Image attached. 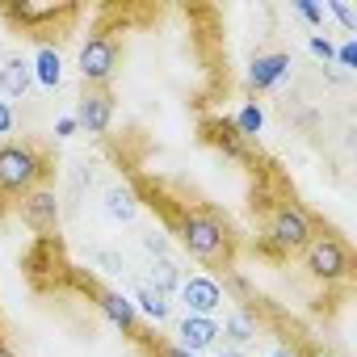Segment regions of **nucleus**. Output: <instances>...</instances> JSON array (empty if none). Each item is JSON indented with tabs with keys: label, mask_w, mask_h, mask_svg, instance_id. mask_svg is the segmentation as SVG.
Masks as SVG:
<instances>
[{
	"label": "nucleus",
	"mask_w": 357,
	"mask_h": 357,
	"mask_svg": "<svg viewBox=\"0 0 357 357\" xmlns=\"http://www.w3.org/2000/svg\"><path fill=\"white\" fill-rule=\"evenodd\" d=\"M176 231H181V244L194 261H202L206 269H231L236 265V236H231V223L215 211V206H190L172 215Z\"/></svg>",
	"instance_id": "nucleus-1"
},
{
	"label": "nucleus",
	"mask_w": 357,
	"mask_h": 357,
	"mask_svg": "<svg viewBox=\"0 0 357 357\" xmlns=\"http://www.w3.org/2000/svg\"><path fill=\"white\" fill-rule=\"evenodd\" d=\"M0 17H5L17 34L34 38L38 47H59L76 22H80V5H34V0H22V5H13V0H5L0 5Z\"/></svg>",
	"instance_id": "nucleus-2"
},
{
	"label": "nucleus",
	"mask_w": 357,
	"mask_h": 357,
	"mask_svg": "<svg viewBox=\"0 0 357 357\" xmlns=\"http://www.w3.org/2000/svg\"><path fill=\"white\" fill-rule=\"evenodd\" d=\"M51 172V160L38 143H0V194L26 198L30 190H43V176Z\"/></svg>",
	"instance_id": "nucleus-3"
},
{
	"label": "nucleus",
	"mask_w": 357,
	"mask_h": 357,
	"mask_svg": "<svg viewBox=\"0 0 357 357\" xmlns=\"http://www.w3.org/2000/svg\"><path fill=\"white\" fill-rule=\"evenodd\" d=\"M311 240H315V223H311V215H307L303 206L282 202V206L269 211V223H265V236H261L265 252H273V257H294V252H303Z\"/></svg>",
	"instance_id": "nucleus-4"
},
{
	"label": "nucleus",
	"mask_w": 357,
	"mask_h": 357,
	"mask_svg": "<svg viewBox=\"0 0 357 357\" xmlns=\"http://www.w3.org/2000/svg\"><path fill=\"white\" fill-rule=\"evenodd\" d=\"M118 63H122V30H114V26L101 22L89 34V43L80 47V76H84V84L105 89L114 80Z\"/></svg>",
	"instance_id": "nucleus-5"
},
{
	"label": "nucleus",
	"mask_w": 357,
	"mask_h": 357,
	"mask_svg": "<svg viewBox=\"0 0 357 357\" xmlns=\"http://www.w3.org/2000/svg\"><path fill=\"white\" fill-rule=\"evenodd\" d=\"M307 269L319 282H349L353 278V252L340 236H315L307 248Z\"/></svg>",
	"instance_id": "nucleus-6"
},
{
	"label": "nucleus",
	"mask_w": 357,
	"mask_h": 357,
	"mask_svg": "<svg viewBox=\"0 0 357 357\" xmlns=\"http://www.w3.org/2000/svg\"><path fill=\"white\" fill-rule=\"evenodd\" d=\"M68 282H72L76 290H84L89 298H97V307L109 315V324H114V328H122L130 340H143V332H139V315H135V303H130V298H122L118 290L97 286V282H93V278H84L80 269H72V273H68Z\"/></svg>",
	"instance_id": "nucleus-7"
},
{
	"label": "nucleus",
	"mask_w": 357,
	"mask_h": 357,
	"mask_svg": "<svg viewBox=\"0 0 357 357\" xmlns=\"http://www.w3.org/2000/svg\"><path fill=\"white\" fill-rule=\"evenodd\" d=\"M17 215H22V223H26L38 240H51V236L59 231V202H55L51 190H30V194L17 202Z\"/></svg>",
	"instance_id": "nucleus-8"
},
{
	"label": "nucleus",
	"mask_w": 357,
	"mask_h": 357,
	"mask_svg": "<svg viewBox=\"0 0 357 357\" xmlns=\"http://www.w3.org/2000/svg\"><path fill=\"white\" fill-rule=\"evenodd\" d=\"M109 118H114V93L84 84V93L76 101V126H84L89 135H105L109 130Z\"/></svg>",
	"instance_id": "nucleus-9"
},
{
	"label": "nucleus",
	"mask_w": 357,
	"mask_h": 357,
	"mask_svg": "<svg viewBox=\"0 0 357 357\" xmlns=\"http://www.w3.org/2000/svg\"><path fill=\"white\" fill-rule=\"evenodd\" d=\"M181 298H185L190 315H211V311L223 307V290H219L211 278H190V282H181Z\"/></svg>",
	"instance_id": "nucleus-10"
},
{
	"label": "nucleus",
	"mask_w": 357,
	"mask_h": 357,
	"mask_svg": "<svg viewBox=\"0 0 357 357\" xmlns=\"http://www.w3.org/2000/svg\"><path fill=\"white\" fill-rule=\"evenodd\" d=\"M176 336H181V340H176L181 349L198 353V349H211L223 332H219V324H215L211 315H185V319H181V328H176Z\"/></svg>",
	"instance_id": "nucleus-11"
},
{
	"label": "nucleus",
	"mask_w": 357,
	"mask_h": 357,
	"mask_svg": "<svg viewBox=\"0 0 357 357\" xmlns=\"http://www.w3.org/2000/svg\"><path fill=\"white\" fill-rule=\"evenodd\" d=\"M286 72H290V55H286V51L257 55V59H252V68H248V84H252L257 93H265V89H273Z\"/></svg>",
	"instance_id": "nucleus-12"
},
{
	"label": "nucleus",
	"mask_w": 357,
	"mask_h": 357,
	"mask_svg": "<svg viewBox=\"0 0 357 357\" xmlns=\"http://www.w3.org/2000/svg\"><path fill=\"white\" fill-rule=\"evenodd\" d=\"M30 84H34V72H30V63L26 59H5V68H0V93L5 97H26L30 93Z\"/></svg>",
	"instance_id": "nucleus-13"
},
{
	"label": "nucleus",
	"mask_w": 357,
	"mask_h": 357,
	"mask_svg": "<svg viewBox=\"0 0 357 357\" xmlns=\"http://www.w3.org/2000/svg\"><path fill=\"white\" fill-rule=\"evenodd\" d=\"M206 139L219 143L231 160H244V155H248V139H244V135L236 130V122H227V118H223V122H206Z\"/></svg>",
	"instance_id": "nucleus-14"
},
{
	"label": "nucleus",
	"mask_w": 357,
	"mask_h": 357,
	"mask_svg": "<svg viewBox=\"0 0 357 357\" xmlns=\"http://www.w3.org/2000/svg\"><path fill=\"white\" fill-rule=\"evenodd\" d=\"M135 303H139V307H143V311H147V315H151L155 324H160V319H168V311H172L168 294H164V290H155L151 282H143V286L135 290Z\"/></svg>",
	"instance_id": "nucleus-15"
},
{
	"label": "nucleus",
	"mask_w": 357,
	"mask_h": 357,
	"mask_svg": "<svg viewBox=\"0 0 357 357\" xmlns=\"http://www.w3.org/2000/svg\"><path fill=\"white\" fill-rule=\"evenodd\" d=\"M135 211H139V202H135V194H130V190L114 185V190L105 194V215H109V219H118V223H130V219H135Z\"/></svg>",
	"instance_id": "nucleus-16"
},
{
	"label": "nucleus",
	"mask_w": 357,
	"mask_h": 357,
	"mask_svg": "<svg viewBox=\"0 0 357 357\" xmlns=\"http://www.w3.org/2000/svg\"><path fill=\"white\" fill-rule=\"evenodd\" d=\"M151 286L164 290V294L181 290V273H176V265H172L168 257H155V261H151Z\"/></svg>",
	"instance_id": "nucleus-17"
},
{
	"label": "nucleus",
	"mask_w": 357,
	"mask_h": 357,
	"mask_svg": "<svg viewBox=\"0 0 357 357\" xmlns=\"http://www.w3.org/2000/svg\"><path fill=\"white\" fill-rule=\"evenodd\" d=\"M219 332H223L227 340H236V344H244V340H252V336H257V324L248 319V311H231V315H227V324H223Z\"/></svg>",
	"instance_id": "nucleus-18"
},
{
	"label": "nucleus",
	"mask_w": 357,
	"mask_h": 357,
	"mask_svg": "<svg viewBox=\"0 0 357 357\" xmlns=\"http://www.w3.org/2000/svg\"><path fill=\"white\" fill-rule=\"evenodd\" d=\"M59 51L55 47H38V80L47 84V89H55L59 84Z\"/></svg>",
	"instance_id": "nucleus-19"
},
{
	"label": "nucleus",
	"mask_w": 357,
	"mask_h": 357,
	"mask_svg": "<svg viewBox=\"0 0 357 357\" xmlns=\"http://www.w3.org/2000/svg\"><path fill=\"white\" fill-rule=\"evenodd\" d=\"M261 126H265V114H261L257 105H244V109H240V118H236V130H240L244 139H257V135H261Z\"/></svg>",
	"instance_id": "nucleus-20"
},
{
	"label": "nucleus",
	"mask_w": 357,
	"mask_h": 357,
	"mask_svg": "<svg viewBox=\"0 0 357 357\" xmlns=\"http://www.w3.org/2000/svg\"><path fill=\"white\" fill-rule=\"evenodd\" d=\"M328 13H332V17H336L349 34H357V13H353L349 5H340V0H328Z\"/></svg>",
	"instance_id": "nucleus-21"
},
{
	"label": "nucleus",
	"mask_w": 357,
	"mask_h": 357,
	"mask_svg": "<svg viewBox=\"0 0 357 357\" xmlns=\"http://www.w3.org/2000/svg\"><path fill=\"white\" fill-rule=\"evenodd\" d=\"M147 349H151V357H198V353H190V349H181V344H168V340H147Z\"/></svg>",
	"instance_id": "nucleus-22"
},
{
	"label": "nucleus",
	"mask_w": 357,
	"mask_h": 357,
	"mask_svg": "<svg viewBox=\"0 0 357 357\" xmlns=\"http://www.w3.org/2000/svg\"><path fill=\"white\" fill-rule=\"evenodd\" d=\"M93 261H97V265H101L105 273H122V269H126V265H122V257H118V252H109V248L93 252Z\"/></svg>",
	"instance_id": "nucleus-23"
},
{
	"label": "nucleus",
	"mask_w": 357,
	"mask_h": 357,
	"mask_svg": "<svg viewBox=\"0 0 357 357\" xmlns=\"http://www.w3.org/2000/svg\"><path fill=\"white\" fill-rule=\"evenodd\" d=\"M143 248H147L151 257H164V252H168V240H164L160 231H147V236H143Z\"/></svg>",
	"instance_id": "nucleus-24"
},
{
	"label": "nucleus",
	"mask_w": 357,
	"mask_h": 357,
	"mask_svg": "<svg viewBox=\"0 0 357 357\" xmlns=\"http://www.w3.org/2000/svg\"><path fill=\"white\" fill-rule=\"evenodd\" d=\"M336 59H340L336 68H353V63H357V43H344V47L336 51Z\"/></svg>",
	"instance_id": "nucleus-25"
},
{
	"label": "nucleus",
	"mask_w": 357,
	"mask_h": 357,
	"mask_svg": "<svg viewBox=\"0 0 357 357\" xmlns=\"http://www.w3.org/2000/svg\"><path fill=\"white\" fill-rule=\"evenodd\" d=\"M298 13H303V17H307V22H315V26H319V22H324V13H319V9H315V5H311V0H298Z\"/></svg>",
	"instance_id": "nucleus-26"
},
{
	"label": "nucleus",
	"mask_w": 357,
	"mask_h": 357,
	"mask_svg": "<svg viewBox=\"0 0 357 357\" xmlns=\"http://www.w3.org/2000/svg\"><path fill=\"white\" fill-rule=\"evenodd\" d=\"M13 130V109H9V101H0V135H9Z\"/></svg>",
	"instance_id": "nucleus-27"
},
{
	"label": "nucleus",
	"mask_w": 357,
	"mask_h": 357,
	"mask_svg": "<svg viewBox=\"0 0 357 357\" xmlns=\"http://www.w3.org/2000/svg\"><path fill=\"white\" fill-rule=\"evenodd\" d=\"M311 51H315V55H319V59H332V55H336V51H332V43H328V38H311Z\"/></svg>",
	"instance_id": "nucleus-28"
},
{
	"label": "nucleus",
	"mask_w": 357,
	"mask_h": 357,
	"mask_svg": "<svg viewBox=\"0 0 357 357\" xmlns=\"http://www.w3.org/2000/svg\"><path fill=\"white\" fill-rule=\"evenodd\" d=\"M307 357H332V353H319V349H315V353H307Z\"/></svg>",
	"instance_id": "nucleus-29"
},
{
	"label": "nucleus",
	"mask_w": 357,
	"mask_h": 357,
	"mask_svg": "<svg viewBox=\"0 0 357 357\" xmlns=\"http://www.w3.org/2000/svg\"><path fill=\"white\" fill-rule=\"evenodd\" d=\"M0 357H13V353H9V349H5V344H0Z\"/></svg>",
	"instance_id": "nucleus-30"
},
{
	"label": "nucleus",
	"mask_w": 357,
	"mask_h": 357,
	"mask_svg": "<svg viewBox=\"0 0 357 357\" xmlns=\"http://www.w3.org/2000/svg\"><path fill=\"white\" fill-rule=\"evenodd\" d=\"M219 357H240V353H219Z\"/></svg>",
	"instance_id": "nucleus-31"
}]
</instances>
